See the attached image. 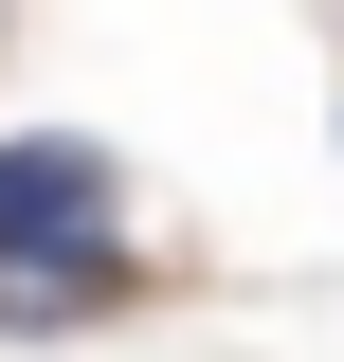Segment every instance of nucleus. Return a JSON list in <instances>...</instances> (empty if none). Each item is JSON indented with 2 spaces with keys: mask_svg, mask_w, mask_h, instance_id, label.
<instances>
[{
  "mask_svg": "<svg viewBox=\"0 0 344 362\" xmlns=\"http://www.w3.org/2000/svg\"><path fill=\"white\" fill-rule=\"evenodd\" d=\"M55 235H109V145H73V127L0 145V254H55Z\"/></svg>",
  "mask_w": 344,
  "mask_h": 362,
  "instance_id": "obj_1",
  "label": "nucleus"
},
{
  "mask_svg": "<svg viewBox=\"0 0 344 362\" xmlns=\"http://www.w3.org/2000/svg\"><path fill=\"white\" fill-rule=\"evenodd\" d=\"M127 308V254L109 235H55V254H0V326H91Z\"/></svg>",
  "mask_w": 344,
  "mask_h": 362,
  "instance_id": "obj_2",
  "label": "nucleus"
}]
</instances>
